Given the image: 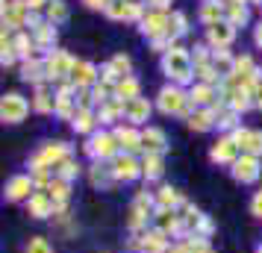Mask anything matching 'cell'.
Returning a JSON list of instances; mask_svg holds the SVG:
<instances>
[{
  "instance_id": "obj_12",
  "label": "cell",
  "mask_w": 262,
  "mask_h": 253,
  "mask_svg": "<svg viewBox=\"0 0 262 253\" xmlns=\"http://www.w3.org/2000/svg\"><path fill=\"white\" fill-rule=\"evenodd\" d=\"M154 229L159 233H165L168 239H183L186 236V229H183V215H180L177 209H156L154 215Z\"/></svg>"
},
{
  "instance_id": "obj_54",
  "label": "cell",
  "mask_w": 262,
  "mask_h": 253,
  "mask_svg": "<svg viewBox=\"0 0 262 253\" xmlns=\"http://www.w3.org/2000/svg\"><path fill=\"white\" fill-rule=\"evenodd\" d=\"M248 3H262V0H248Z\"/></svg>"
},
{
  "instance_id": "obj_32",
  "label": "cell",
  "mask_w": 262,
  "mask_h": 253,
  "mask_svg": "<svg viewBox=\"0 0 262 253\" xmlns=\"http://www.w3.org/2000/svg\"><path fill=\"white\" fill-rule=\"evenodd\" d=\"M186 124H189V130H194V133H209L215 127V112L212 109H194L189 118H186Z\"/></svg>"
},
{
  "instance_id": "obj_37",
  "label": "cell",
  "mask_w": 262,
  "mask_h": 253,
  "mask_svg": "<svg viewBox=\"0 0 262 253\" xmlns=\"http://www.w3.org/2000/svg\"><path fill=\"white\" fill-rule=\"evenodd\" d=\"M12 48H15V53H18L21 59H33L36 41H33V36H27V33H15L12 36Z\"/></svg>"
},
{
  "instance_id": "obj_15",
  "label": "cell",
  "mask_w": 262,
  "mask_h": 253,
  "mask_svg": "<svg viewBox=\"0 0 262 253\" xmlns=\"http://www.w3.org/2000/svg\"><path fill=\"white\" fill-rule=\"evenodd\" d=\"M27 18H30V6L27 0H3V30H18V27H27Z\"/></svg>"
},
{
  "instance_id": "obj_50",
  "label": "cell",
  "mask_w": 262,
  "mask_h": 253,
  "mask_svg": "<svg viewBox=\"0 0 262 253\" xmlns=\"http://www.w3.org/2000/svg\"><path fill=\"white\" fill-rule=\"evenodd\" d=\"M253 106H256V109L262 112V83L256 85V91H253Z\"/></svg>"
},
{
  "instance_id": "obj_1",
  "label": "cell",
  "mask_w": 262,
  "mask_h": 253,
  "mask_svg": "<svg viewBox=\"0 0 262 253\" xmlns=\"http://www.w3.org/2000/svg\"><path fill=\"white\" fill-rule=\"evenodd\" d=\"M162 74H165L168 80L174 85H189L191 80H194V62H191V53L186 48H174L168 50V53H162Z\"/></svg>"
},
{
  "instance_id": "obj_11",
  "label": "cell",
  "mask_w": 262,
  "mask_h": 253,
  "mask_svg": "<svg viewBox=\"0 0 262 253\" xmlns=\"http://www.w3.org/2000/svg\"><path fill=\"white\" fill-rule=\"evenodd\" d=\"M109 168H112L115 182H133V180L142 177V162L133 156V153H118V156L109 162Z\"/></svg>"
},
{
  "instance_id": "obj_7",
  "label": "cell",
  "mask_w": 262,
  "mask_h": 253,
  "mask_svg": "<svg viewBox=\"0 0 262 253\" xmlns=\"http://www.w3.org/2000/svg\"><path fill=\"white\" fill-rule=\"evenodd\" d=\"M130 247L139 253H168L171 247V241H168L165 233H159V229H142V233H130Z\"/></svg>"
},
{
  "instance_id": "obj_38",
  "label": "cell",
  "mask_w": 262,
  "mask_h": 253,
  "mask_svg": "<svg viewBox=\"0 0 262 253\" xmlns=\"http://www.w3.org/2000/svg\"><path fill=\"white\" fill-rule=\"evenodd\" d=\"M227 3V21L233 27H245L248 24V18H250V12H248V6L245 3H230V0H224Z\"/></svg>"
},
{
  "instance_id": "obj_33",
  "label": "cell",
  "mask_w": 262,
  "mask_h": 253,
  "mask_svg": "<svg viewBox=\"0 0 262 253\" xmlns=\"http://www.w3.org/2000/svg\"><path fill=\"white\" fill-rule=\"evenodd\" d=\"M121 118H124V100H118V97H112V100L97 106V121L100 124H115Z\"/></svg>"
},
{
  "instance_id": "obj_43",
  "label": "cell",
  "mask_w": 262,
  "mask_h": 253,
  "mask_svg": "<svg viewBox=\"0 0 262 253\" xmlns=\"http://www.w3.org/2000/svg\"><path fill=\"white\" fill-rule=\"evenodd\" d=\"M24 253H53V244H50L45 236H30Z\"/></svg>"
},
{
  "instance_id": "obj_17",
  "label": "cell",
  "mask_w": 262,
  "mask_h": 253,
  "mask_svg": "<svg viewBox=\"0 0 262 253\" xmlns=\"http://www.w3.org/2000/svg\"><path fill=\"white\" fill-rule=\"evenodd\" d=\"M233 38H236V27L230 24V21L206 27V44H209L212 50H227L230 44H233Z\"/></svg>"
},
{
  "instance_id": "obj_25",
  "label": "cell",
  "mask_w": 262,
  "mask_h": 253,
  "mask_svg": "<svg viewBox=\"0 0 262 253\" xmlns=\"http://www.w3.org/2000/svg\"><path fill=\"white\" fill-rule=\"evenodd\" d=\"M33 109H36L38 115H56V95H53V91H50L45 83L36 85V95H33Z\"/></svg>"
},
{
  "instance_id": "obj_26",
  "label": "cell",
  "mask_w": 262,
  "mask_h": 253,
  "mask_svg": "<svg viewBox=\"0 0 262 253\" xmlns=\"http://www.w3.org/2000/svg\"><path fill=\"white\" fill-rule=\"evenodd\" d=\"M156 209H183V203H186V200H183V194L177 192V189H174V186H159V189H156Z\"/></svg>"
},
{
  "instance_id": "obj_16",
  "label": "cell",
  "mask_w": 262,
  "mask_h": 253,
  "mask_svg": "<svg viewBox=\"0 0 262 253\" xmlns=\"http://www.w3.org/2000/svg\"><path fill=\"white\" fill-rule=\"evenodd\" d=\"M115 139H118V145H121V153H139L142 150L144 153V147H142V130L139 127H133V124H118L115 130Z\"/></svg>"
},
{
  "instance_id": "obj_27",
  "label": "cell",
  "mask_w": 262,
  "mask_h": 253,
  "mask_svg": "<svg viewBox=\"0 0 262 253\" xmlns=\"http://www.w3.org/2000/svg\"><path fill=\"white\" fill-rule=\"evenodd\" d=\"M97 124H100L97 121V109H77V115L71 121L74 133H80V135H92Z\"/></svg>"
},
{
  "instance_id": "obj_39",
  "label": "cell",
  "mask_w": 262,
  "mask_h": 253,
  "mask_svg": "<svg viewBox=\"0 0 262 253\" xmlns=\"http://www.w3.org/2000/svg\"><path fill=\"white\" fill-rule=\"evenodd\" d=\"M189 33V18L183 12H171V21H168V36L177 41L180 36H186Z\"/></svg>"
},
{
  "instance_id": "obj_19",
  "label": "cell",
  "mask_w": 262,
  "mask_h": 253,
  "mask_svg": "<svg viewBox=\"0 0 262 253\" xmlns=\"http://www.w3.org/2000/svg\"><path fill=\"white\" fill-rule=\"evenodd\" d=\"M189 97H191V103L198 109H212L218 100H221V91L215 88V85H206V83H194L189 88Z\"/></svg>"
},
{
  "instance_id": "obj_23",
  "label": "cell",
  "mask_w": 262,
  "mask_h": 253,
  "mask_svg": "<svg viewBox=\"0 0 262 253\" xmlns=\"http://www.w3.org/2000/svg\"><path fill=\"white\" fill-rule=\"evenodd\" d=\"M89 182L100 189V192H106L115 186V177H112V168H109V162H92L89 165Z\"/></svg>"
},
{
  "instance_id": "obj_42",
  "label": "cell",
  "mask_w": 262,
  "mask_h": 253,
  "mask_svg": "<svg viewBox=\"0 0 262 253\" xmlns=\"http://www.w3.org/2000/svg\"><path fill=\"white\" fill-rule=\"evenodd\" d=\"M68 18V6H65V0H50L48 3V21L50 24H62Z\"/></svg>"
},
{
  "instance_id": "obj_40",
  "label": "cell",
  "mask_w": 262,
  "mask_h": 253,
  "mask_svg": "<svg viewBox=\"0 0 262 253\" xmlns=\"http://www.w3.org/2000/svg\"><path fill=\"white\" fill-rule=\"evenodd\" d=\"M80 174H83V165H80V162H77L74 156H71V159H65L59 168H56V177H62V180H68V182H74L77 177H80Z\"/></svg>"
},
{
  "instance_id": "obj_9",
  "label": "cell",
  "mask_w": 262,
  "mask_h": 253,
  "mask_svg": "<svg viewBox=\"0 0 262 253\" xmlns=\"http://www.w3.org/2000/svg\"><path fill=\"white\" fill-rule=\"evenodd\" d=\"M230 174L233 180L242 182V186H250L262 177V159L259 156H250V153H242V156L230 165Z\"/></svg>"
},
{
  "instance_id": "obj_41",
  "label": "cell",
  "mask_w": 262,
  "mask_h": 253,
  "mask_svg": "<svg viewBox=\"0 0 262 253\" xmlns=\"http://www.w3.org/2000/svg\"><path fill=\"white\" fill-rule=\"evenodd\" d=\"M180 241L189 247V253H215L212 244H209V239H203V236H183Z\"/></svg>"
},
{
  "instance_id": "obj_34",
  "label": "cell",
  "mask_w": 262,
  "mask_h": 253,
  "mask_svg": "<svg viewBox=\"0 0 262 253\" xmlns=\"http://www.w3.org/2000/svg\"><path fill=\"white\" fill-rule=\"evenodd\" d=\"M115 97L118 100H133V97H142V85H139V80L136 77H121L118 83H115Z\"/></svg>"
},
{
  "instance_id": "obj_55",
  "label": "cell",
  "mask_w": 262,
  "mask_h": 253,
  "mask_svg": "<svg viewBox=\"0 0 262 253\" xmlns=\"http://www.w3.org/2000/svg\"><path fill=\"white\" fill-rule=\"evenodd\" d=\"M256 253H262V244H259V247H256Z\"/></svg>"
},
{
  "instance_id": "obj_22",
  "label": "cell",
  "mask_w": 262,
  "mask_h": 253,
  "mask_svg": "<svg viewBox=\"0 0 262 253\" xmlns=\"http://www.w3.org/2000/svg\"><path fill=\"white\" fill-rule=\"evenodd\" d=\"M142 147H144V153H162V156H165V150H168L165 130H159V127H144L142 130Z\"/></svg>"
},
{
  "instance_id": "obj_3",
  "label": "cell",
  "mask_w": 262,
  "mask_h": 253,
  "mask_svg": "<svg viewBox=\"0 0 262 253\" xmlns=\"http://www.w3.org/2000/svg\"><path fill=\"white\" fill-rule=\"evenodd\" d=\"M156 215V194L154 192H136L127 212V229L130 233H142L147 229V221H154Z\"/></svg>"
},
{
  "instance_id": "obj_20",
  "label": "cell",
  "mask_w": 262,
  "mask_h": 253,
  "mask_svg": "<svg viewBox=\"0 0 262 253\" xmlns=\"http://www.w3.org/2000/svg\"><path fill=\"white\" fill-rule=\"evenodd\" d=\"M53 209H56V203H53V197H50L48 192H36L30 200H27V215L36 218V221L50 218L53 215Z\"/></svg>"
},
{
  "instance_id": "obj_52",
  "label": "cell",
  "mask_w": 262,
  "mask_h": 253,
  "mask_svg": "<svg viewBox=\"0 0 262 253\" xmlns=\"http://www.w3.org/2000/svg\"><path fill=\"white\" fill-rule=\"evenodd\" d=\"M45 3H50V0H27V6H30V12H36V9H41Z\"/></svg>"
},
{
  "instance_id": "obj_21",
  "label": "cell",
  "mask_w": 262,
  "mask_h": 253,
  "mask_svg": "<svg viewBox=\"0 0 262 253\" xmlns=\"http://www.w3.org/2000/svg\"><path fill=\"white\" fill-rule=\"evenodd\" d=\"M97 80H100V71H97L95 65L85 59H77V65H74V71H71V83L77 88H92Z\"/></svg>"
},
{
  "instance_id": "obj_36",
  "label": "cell",
  "mask_w": 262,
  "mask_h": 253,
  "mask_svg": "<svg viewBox=\"0 0 262 253\" xmlns=\"http://www.w3.org/2000/svg\"><path fill=\"white\" fill-rule=\"evenodd\" d=\"M212 65H215V71H218V74L227 80V77L233 74L236 56H230V50H212Z\"/></svg>"
},
{
  "instance_id": "obj_4",
  "label": "cell",
  "mask_w": 262,
  "mask_h": 253,
  "mask_svg": "<svg viewBox=\"0 0 262 253\" xmlns=\"http://www.w3.org/2000/svg\"><path fill=\"white\" fill-rule=\"evenodd\" d=\"M74 150L68 142H45V145L38 147V153L33 159H30V171L36 168H50L53 174H56V168H59L65 159H71Z\"/></svg>"
},
{
  "instance_id": "obj_29",
  "label": "cell",
  "mask_w": 262,
  "mask_h": 253,
  "mask_svg": "<svg viewBox=\"0 0 262 253\" xmlns=\"http://www.w3.org/2000/svg\"><path fill=\"white\" fill-rule=\"evenodd\" d=\"M201 21L206 27L227 21V3H224V0H206V3L201 6Z\"/></svg>"
},
{
  "instance_id": "obj_18",
  "label": "cell",
  "mask_w": 262,
  "mask_h": 253,
  "mask_svg": "<svg viewBox=\"0 0 262 253\" xmlns=\"http://www.w3.org/2000/svg\"><path fill=\"white\" fill-rule=\"evenodd\" d=\"M150 112H154V106H150L147 97H133V100L124 103V118H127V124H133V127L147 124V121H150Z\"/></svg>"
},
{
  "instance_id": "obj_51",
  "label": "cell",
  "mask_w": 262,
  "mask_h": 253,
  "mask_svg": "<svg viewBox=\"0 0 262 253\" xmlns=\"http://www.w3.org/2000/svg\"><path fill=\"white\" fill-rule=\"evenodd\" d=\"M253 44H256V48L262 50V21H259V27L253 30Z\"/></svg>"
},
{
  "instance_id": "obj_49",
  "label": "cell",
  "mask_w": 262,
  "mask_h": 253,
  "mask_svg": "<svg viewBox=\"0 0 262 253\" xmlns=\"http://www.w3.org/2000/svg\"><path fill=\"white\" fill-rule=\"evenodd\" d=\"M144 3H147L150 9H159V12H165V9H168V3H171V0H144Z\"/></svg>"
},
{
  "instance_id": "obj_31",
  "label": "cell",
  "mask_w": 262,
  "mask_h": 253,
  "mask_svg": "<svg viewBox=\"0 0 262 253\" xmlns=\"http://www.w3.org/2000/svg\"><path fill=\"white\" fill-rule=\"evenodd\" d=\"M33 41H36V50L50 53V50H53V44H56V24L45 21L41 27H36V30H33Z\"/></svg>"
},
{
  "instance_id": "obj_13",
  "label": "cell",
  "mask_w": 262,
  "mask_h": 253,
  "mask_svg": "<svg viewBox=\"0 0 262 253\" xmlns=\"http://www.w3.org/2000/svg\"><path fill=\"white\" fill-rule=\"evenodd\" d=\"M238 156H242V150L233 142V135H218V142L209 147V162H215V165H233Z\"/></svg>"
},
{
  "instance_id": "obj_28",
  "label": "cell",
  "mask_w": 262,
  "mask_h": 253,
  "mask_svg": "<svg viewBox=\"0 0 262 253\" xmlns=\"http://www.w3.org/2000/svg\"><path fill=\"white\" fill-rule=\"evenodd\" d=\"M21 80H24V83H33V85L45 83V80H48V77H45V59L33 56V59L21 62Z\"/></svg>"
},
{
  "instance_id": "obj_24",
  "label": "cell",
  "mask_w": 262,
  "mask_h": 253,
  "mask_svg": "<svg viewBox=\"0 0 262 253\" xmlns=\"http://www.w3.org/2000/svg\"><path fill=\"white\" fill-rule=\"evenodd\" d=\"M162 174H165V159L162 153H144L142 156V177L147 182H156L162 180Z\"/></svg>"
},
{
  "instance_id": "obj_53",
  "label": "cell",
  "mask_w": 262,
  "mask_h": 253,
  "mask_svg": "<svg viewBox=\"0 0 262 253\" xmlns=\"http://www.w3.org/2000/svg\"><path fill=\"white\" fill-rule=\"evenodd\" d=\"M168 253H189V247H186L183 241H177V244H171V247H168Z\"/></svg>"
},
{
  "instance_id": "obj_14",
  "label": "cell",
  "mask_w": 262,
  "mask_h": 253,
  "mask_svg": "<svg viewBox=\"0 0 262 253\" xmlns=\"http://www.w3.org/2000/svg\"><path fill=\"white\" fill-rule=\"evenodd\" d=\"M168 21H171V15H168V12L150 9V12L139 21V30H142V36H147L150 41H156V38L168 36Z\"/></svg>"
},
{
  "instance_id": "obj_46",
  "label": "cell",
  "mask_w": 262,
  "mask_h": 253,
  "mask_svg": "<svg viewBox=\"0 0 262 253\" xmlns=\"http://www.w3.org/2000/svg\"><path fill=\"white\" fill-rule=\"evenodd\" d=\"M245 153H250V156H259V159H262V130H253V133H250Z\"/></svg>"
},
{
  "instance_id": "obj_44",
  "label": "cell",
  "mask_w": 262,
  "mask_h": 253,
  "mask_svg": "<svg viewBox=\"0 0 262 253\" xmlns=\"http://www.w3.org/2000/svg\"><path fill=\"white\" fill-rule=\"evenodd\" d=\"M191 62H194V68H201V65H209L212 62V53L206 44H194L191 48Z\"/></svg>"
},
{
  "instance_id": "obj_48",
  "label": "cell",
  "mask_w": 262,
  "mask_h": 253,
  "mask_svg": "<svg viewBox=\"0 0 262 253\" xmlns=\"http://www.w3.org/2000/svg\"><path fill=\"white\" fill-rule=\"evenodd\" d=\"M250 215L253 218H262V189L253 197H250Z\"/></svg>"
},
{
  "instance_id": "obj_6",
  "label": "cell",
  "mask_w": 262,
  "mask_h": 253,
  "mask_svg": "<svg viewBox=\"0 0 262 253\" xmlns=\"http://www.w3.org/2000/svg\"><path fill=\"white\" fill-rule=\"evenodd\" d=\"M74 65H77V59H74L71 53H65V50H50V53H45V77L56 85H62L65 80H71Z\"/></svg>"
},
{
  "instance_id": "obj_47",
  "label": "cell",
  "mask_w": 262,
  "mask_h": 253,
  "mask_svg": "<svg viewBox=\"0 0 262 253\" xmlns=\"http://www.w3.org/2000/svg\"><path fill=\"white\" fill-rule=\"evenodd\" d=\"M212 233H215V224H212V218H206V215H203L201 227H198V233H194V236H203V239H212Z\"/></svg>"
},
{
  "instance_id": "obj_2",
  "label": "cell",
  "mask_w": 262,
  "mask_h": 253,
  "mask_svg": "<svg viewBox=\"0 0 262 253\" xmlns=\"http://www.w3.org/2000/svg\"><path fill=\"white\" fill-rule=\"evenodd\" d=\"M156 106H159V112H165V115H186V118L198 109L194 103H191L189 91H183V88L174 85V83L159 88V95H156Z\"/></svg>"
},
{
  "instance_id": "obj_5",
  "label": "cell",
  "mask_w": 262,
  "mask_h": 253,
  "mask_svg": "<svg viewBox=\"0 0 262 253\" xmlns=\"http://www.w3.org/2000/svg\"><path fill=\"white\" fill-rule=\"evenodd\" d=\"M85 153L95 159V162H112V159L121 153V145H118V139H115V133L100 130V133L89 135V142H85Z\"/></svg>"
},
{
  "instance_id": "obj_8",
  "label": "cell",
  "mask_w": 262,
  "mask_h": 253,
  "mask_svg": "<svg viewBox=\"0 0 262 253\" xmlns=\"http://www.w3.org/2000/svg\"><path fill=\"white\" fill-rule=\"evenodd\" d=\"M30 109H33V100L21 97L18 91H9L0 100V118H3V124H21L30 115Z\"/></svg>"
},
{
  "instance_id": "obj_35",
  "label": "cell",
  "mask_w": 262,
  "mask_h": 253,
  "mask_svg": "<svg viewBox=\"0 0 262 253\" xmlns=\"http://www.w3.org/2000/svg\"><path fill=\"white\" fill-rule=\"evenodd\" d=\"M48 194L53 197V203H68L71 200V182L62 180V177H53V182L48 186Z\"/></svg>"
},
{
  "instance_id": "obj_30",
  "label": "cell",
  "mask_w": 262,
  "mask_h": 253,
  "mask_svg": "<svg viewBox=\"0 0 262 253\" xmlns=\"http://www.w3.org/2000/svg\"><path fill=\"white\" fill-rule=\"evenodd\" d=\"M212 112H215V127H218V130H230V133H233L238 127V112H233L224 100H218L212 106Z\"/></svg>"
},
{
  "instance_id": "obj_10",
  "label": "cell",
  "mask_w": 262,
  "mask_h": 253,
  "mask_svg": "<svg viewBox=\"0 0 262 253\" xmlns=\"http://www.w3.org/2000/svg\"><path fill=\"white\" fill-rule=\"evenodd\" d=\"M36 192H38V189H36V182H33L30 174H15V177H9V182H6L3 197H6L9 203H21V200L27 203Z\"/></svg>"
},
{
  "instance_id": "obj_45",
  "label": "cell",
  "mask_w": 262,
  "mask_h": 253,
  "mask_svg": "<svg viewBox=\"0 0 262 253\" xmlns=\"http://www.w3.org/2000/svg\"><path fill=\"white\" fill-rule=\"evenodd\" d=\"M112 68H115V74L118 77H130V68H133V62L127 53H118V56H112V62H109Z\"/></svg>"
}]
</instances>
